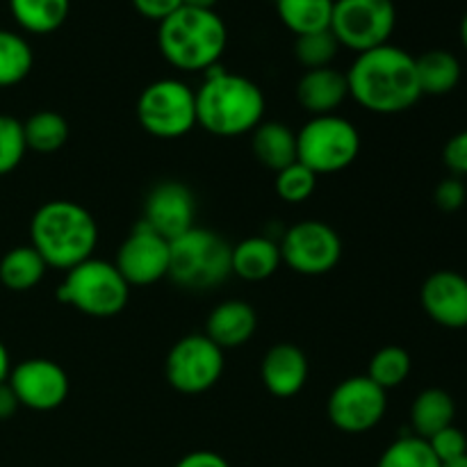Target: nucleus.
Returning <instances> with one entry per match:
<instances>
[{"instance_id": "9d476101", "label": "nucleus", "mask_w": 467, "mask_h": 467, "mask_svg": "<svg viewBox=\"0 0 467 467\" xmlns=\"http://www.w3.org/2000/svg\"><path fill=\"white\" fill-rule=\"evenodd\" d=\"M164 374L169 386L181 395H203L222 379L223 349L205 333H192L169 349Z\"/></svg>"}, {"instance_id": "ea45409f", "label": "nucleus", "mask_w": 467, "mask_h": 467, "mask_svg": "<svg viewBox=\"0 0 467 467\" xmlns=\"http://www.w3.org/2000/svg\"><path fill=\"white\" fill-rule=\"evenodd\" d=\"M9 372H12V360H9L7 347L0 340V383H5L9 379Z\"/></svg>"}, {"instance_id": "37998d69", "label": "nucleus", "mask_w": 467, "mask_h": 467, "mask_svg": "<svg viewBox=\"0 0 467 467\" xmlns=\"http://www.w3.org/2000/svg\"><path fill=\"white\" fill-rule=\"evenodd\" d=\"M442 467H467V454L461 456V459L451 461V463H445Z\"/></svg>"}, {"instance_id": "5701e85b", "label": "nucleus", "mask_w": 467, "mask_h": 467, "mask_svg": "<svg viewBox=\"0 0 467 467\" xmlns=\"http://www.w3.org/2000/svg\"><path fill=\"white\" fill-rule=\"evenodd\" d=\"M415 71L422 96H445L461 82V62L450 50H427L415 57Z\"/></svg>"}, {"instance_id": "c03bdc74", "label": "nucleus", "mask_w": 467, "mask_h": 467, "mask_svg": "<svg viewBox=\"0 0 467 467\" xmlns=\"http://www.w3.org/2000/svg\"><path fill=\"white\" fill-rule=\"evenodd\" d=\"M274 3H276V0H274Z\"/></svg>"}, {"instance_id": "72a5a7b5", "label": "nucleus", "mask_w": 467, "mask_h": 467, "mask_svg": "<svg viewBox=\"0 0 467 467\" xmlns=\"http://www.w3.org/2000/svg\"><path fill=\"white\" fill-rule=\"evenodd\" d=\"M427 442H429V447H431L433 454H436V459L441 461V465L451 463V461L461 459V456L467 454L465 433L461 431V429H456L454 424L447 429H442V431L433 433Z\"/></svg>"}, {"instance_id": "412c9836", "label": "nucleus", "mask_w": 467, "mask_h": 467, "mask_svg": "<svg viewBox=\"0 0 467 467\" xmlns=\"http://www.w3.org/2000/svg\"><path fill=\"white\" fill-rule=\"evenodd\" d=\"M251 150L265 169L278 173L296 162V132L283 121H263L251 132Z\"/></svg>"}, {"instance_id": "b1692460", "label": "nucleus", "mask_w": 467, "mask_h": 467, "mask_svg": "<svg viewBox=\"0 0 467 467\" xmlns=\"http://www.w3.org/2000/svg\"><path fill=\"white\" fill-rule=\"evenodd\" d=\"M9 12L30 35H50L67 23L71 0H9Z\"/></svg>"}, {"instance_id": "f257e3e1", "label": "nucleus", "mask_w": 467, "mask_h": 467, "mask_svg": "<svg viewBox=\"0 0 467 467\" xmlns=\"http://www.w3.org/2000/svg\"><path fill=\"white\" fill-rule=\"evenodd\" d=\"M347 85L351 99L374 114L406 112L422 99L415 57L392 44L356 55Z\"/></svg>"}, {"instance_id": "c9c22d12", "label": "nucleus", "mask_w": 467, "mask_h": 467, "mask_svg": "<svg viewBox=\"0 0 467 467\" xmlns=\"http://www.w3.org/2000/svg\"><path fill=\"white\" fill-rule=\"evenodd\" d=\"M442 158H445L450 171H454L456 176H467V130L459 132L447 141Z\"/></svg>"}, {"instance_id": "0eeeda50", "label": "nucleus", "mask_w": 467, "mask_h": 467, "mask_svg": "<svg viewBox=\"0 0 467 467\" xmlns=\"http://www.w3.org/2000/svg\"><path fill=\"white\" fill-rule=\"evenodd\" d=\"M360 153V132L340 114L313 117L296 132V162L313 173H337L351 167Z\"/></svg>"}, {"instance_id": "ddd939ff", "label": "nucleus", "mask_w": 467, "mask_h": 467, "mask_svg": "<svg viewBox=\"0 0 467 467\" xmlns=\"http://www.w3.org/2000/svg\"><path fill=\"white\" fill-rule=\"evenodd\" d=\"M169 260H171L169 240H164L140 219V223L119 246L114 267L130 287H146L169 276Z\"/></svg>"}, {"instance_id": "c756f323", "label": "nucleus", "mask_w": 467, "mask_h": 467, "mask_svg": "<svg viewBox=\"0 0 467 467\" xmlns=\"http://www.w3.org/2000/svg\"><path fill=\"white\" fill-rule=\"evenodd\" d=\"M377 467H442L441 461L431 451L429 442L424 438L401 436L392 445L386 447V451L379 459Z\"/></svg>"}, {"instance_id": "a211bd4d", "label": "nucleus", "mask_w": 467, "mask_h": 467, "mask_svg": "<svg viewBox=\"0 0 467 467\" xmlns=\"http://www.w3.org/2000/svg\"><path fill=\"white\" fill-rule=\"evenodd\" d=\"M347 99H349L347 73L333 67L310 68L296 82V100L313 117L336 114Z\"/></svg>"}, {"instance_id": "a19ab883", "label": "nucleus", "mask_w": 467, "mask_h": 467, "mask_svg": "<svg viewBox=\"0 0 467 467\" xmlns=\"http://www.w3.org/2000/svg\"><path fill=\"white\" fill-rule=\"evenodd\" d=\"M219 0H182L185 7H196V9H214Z\"/></svg>"}, {"instance_id": "4be33fe9", "label": "nucleus", "mask_w": 467, "mask_h": 467, "mask_svg": "<svg viewBox=\"0 0 467 467\" xmlns=\"http://www.w3.org/2000/svg\"><path fill=\"white\" fill-rule=\"evenodd\" d=\"M454 415L456 406L450 392L441 390V388H429V390L420 392L410 406V427H413L415 436L429 441L433 433L451 427Z\"/></svg>"}, {"instance_id": "79ce46f5", "label": "nucleus", "mask_w": 467, "mask_h": 467, "mask_svg": "<svg viewBox=\"0 0 467 467\" xmlns=\"http://www.w3.org/2000/svg\"><path fill=\"white\" fill-rule=\"evenodd\" d=\"M461 41H463V46L467 48V14L463 16V21H461Z\"/></svg>"}, {"instance_id": "473e14b6", "label": "nucleus", "mask_w": 467, "mask_h": 467, "mask_svg": "<svg viewBox=\"0 0 467 467\" xmlns=\"http://www.w3.org/2000/svg\"><path fill=\"white\" fill-rule=\"evenodd\" d=\"M27 153L26 135H23V121L0 114V176L12 173L23 162Z\"/></svg>"}, {"instance_id": "f3484780", "label": "nucleus", "mask_w": 467, "mask_h": 467, "mask_svg": "<svg viewBox=\"0 0 467 467\" xmlns=\"http://www.w3.org/2000/svg\"><path fill=\"white\" fill-rule=\"evenodd\" d=\"M308 356L290 342H278L265 354L263 365H260V379L263 386L272 392L274 397L290 400L299 395L308 383Z\"/></svg>"}, {"instance_id": "4c0bfd02", "label": "nucleus", "mask_w": 467, "mask_h": 467, "mask_svg": "<svg viewBox=\"0 0 467 467\" xmlns=\"http://www.w3.org/2000/svg\"><path fill=\"white\" fill-rule=\"evenodd\" d=\"M173 467H231V463L222 454H217V451L199 450L182 456Z\"/></svg>"}, {"instance_id": "6e6552de", "label": "nucleus", "mask_w": 467, "mask_h": 467, "mask_svg": "<svg viewBox=\"0 0 467 467\" xmlns=\"http://www.w3.org/2000/svg\"><path fill=\"white\" fill-rule=\"evenodd\" d=\"M137 121L158 140H178L196 128V91L176 78L144 87L137 99Z\"/></svg>"}, {"instance_id": "aec40b11", "label": "nucleus", "mask_w": 467, "mask_h": 467, "mask_svg": "<svg viewBox=\"0 0 467 467\" xmlns=\"http://www.w3.org/2000/svg\"><path fill=\"white\" fill-rule=\"evenodd\" d=\"M231 265L233 274H235L237 278H242V281H267V278L274 276V274L278 272V267L283 265L281 246H278V242L263 235L246 237V240L237 242V244L233 246Z\"/></svg>"}, {"instance_id": "1a4fd4ad", "label": "nucleus", "mask_w": 467, "mask_h": 467, "mask_svg": "<svg viewBox=\"0 0 467 467\" xmlns=\"http://www.w3.org/2000/svg\"><path fill=\"white\" fill-rule=\"evenodd\" d=\"M397 26V7L392 0H336L331 32L337 44L354 53L388 44Z\"/></svg>"}, {"instance_id": "393cba45", "label": "nucleus", "mask_w": 467, "mask_h": 467, "mask_svg": "<svg viewBox=\"0 0 467 467\" xmlns=\"http://www.w3.org/2000/svg\"><path fill=\"white\" fill-rule=\"evenodd\" d=\"M46 269L48 265L35 246H14L0 258V283L12 292H27L44 281Z\"/></svg>"}, {"instance_id": "4468645a", "label": "nucleus", "mask_w": 467, "mask_h": 467, "mask_svg": "<svg viewBox=\"0 0 467 467\" xmlns=\"http://www.w3.org/2000/svg\"><path fill=\"white\" fill-rule=\"evenodd\" d=\"M23 409L48 413L68 400L71 381L67 369L50 358H27L14 365L7 379Z\"/></svg>"}, {"instance_id": "20e7f679", "label": "nucleus", "mask_w": 467, "mask_h": 467, "mask_svg": "<svg viewBox=\"0 0 467 467\" xmlns=\"http://www.w3.org/2000/svg\"><path fill=\"white\" fill-rule=\"evenodd\" d=\"M226 44V23L214 9L182 5L178 12L158 23L160 53L178 71H210L219 64Z\"/></svg>"}, {"instance_id": "f03ea898", "label": "nucleus", "mask_w": 467, "mask_h": 467, "mask_svg": "<svg viewBox=\"0 0 467 467\" xmlns=\"http://www.w3.org/2000/svg\"><path fill=\"white\" fill-rule=\"evenodd\" d=\"M265 94L251 78L213 67L196 89V126L217 137H240L265 121Z\"/></svg>"}, {"instance_id": "e433bc0d", "label": "nucleus", "mask_w": 467, "mask_h": 467, "mask_svg": "<svg viewBox=\"0 0 467 467\" xmlns=\"http://www.w3.org/2000/svg\"><path fill=\"white\" fill-rule=\"evenodd\" d=\"M135 12L149 21L162 23L164 18L171 16L173 12L182 7V0H130Z\"/></svg>"}, {"instance_id": "7c9ffc66", "label": "nucleus", "mask_w": 467, "mask_h": 467, "mask_svg": "<svg viewBox=\"0 0 467 467\" xmlns=\"http://www.w3.org/2000/svg\"><path fill=\"white\" fill-rule=\"evenodd\" d=\"M340 44H337L336 35L331 30H319L310 32V35L296 36L295 44V55L296 62L310 71V68H324L331 67L333 59H336Z\"/></svg>"}, {"instance_id": "a878e982", "label": "nucleus", "mask_w": 467, "mask_h": 467, "mask_svg": "<svg viewBox=\"0 0 467 467\" xmlns=\"http://www.w3.org/2000/svg\"><path fill=\"white\" fill-rule=\"evenodd\" d=\"M336 0H276V12L283 26L296 36L331 30Z\"/></svg>"}, {"instance_id": "2eb2a0df", "label": "nucleus", "mask_w": 467, "mask_h": 467, "mask_svg": "<svg viewBox=\"0 0 467 467\" xmlns=\"http://www.w3.org/2000/svg\"><path fill=\"white\" fill-rule=\"evenodd\" d=\"M141 222L164 240H176L196 226V199L187 185L178 181L158 182L144 201Z\"/></svg>"}, {"instance_id": "9b49d317", "label": "nucleus", "mask_w": 467, "mask_h": 467, "mask_svg": "<svg viewBox=\"0 0 467 467\" xmlns=\"http://www.w3.org/2000/svg\"><path fill=\"white\" fill-rule=\"evenodd\" d=\"M278 246L283 263L301 276H324L342 258L340 235L317 219H306L287 228Z\"/></svg>"}, {"instance_id": "dca6fc26", "label": "nucleus", "mask_w": 467, "mask_h": 467, "mask_svg": "<svg viewBox=\"0 0 467 467\" xmlns=\"http://www.w3.org/2000/svg\"><path fill=\"white\" fill-rule=\"evenodd\" d=\"M422 308L445 328L467 327V278L459 272H433L422 285Z\"/></svg>"}, {"instance_id": "bb28decb", "label": "nucleus", "mask_w": 467, "mask_h": 467, "mask_svg": "<svg viewBox=\"0 0 467 467\" xmlns=\"http://www.w3.org/2000/svg\"><path fill=\"white\" fill-rule=\"evenodd\" d=\"M23 135H26L27 150L35 153H55L68 141V121L59 112L41 109L23 121Z\"/></svg>"}, {"instance_id": "cd10ccee", "label": "nucleus", "mask_w": 467, "mask_h": 467, "mask_svg": "<svg viewBox=\"0 0 467 467\" xmlns=\"http://www.w3.org/2000/svg\"><path fill=\"white\" fill-rule=\"evenodd\" d=\"M35 64V53L26 36L12 30H0V89L26 80Z\"/></svg>"}, {"instance_id": "423d86ee", "label": "nucleus", "mask_w": 467, "mask_h": 467, "mask_svg": "<svg viewBox=\"0 0 467 467\" xmlns=\"http://www.w3.org/2000/svg\"><path fill=\"white\" fill-rule=\"evenodd\" d=\"M57 299L73 306L87 317L105 319L126 308L130 299V285L119 274L114 263L89 258L68 269L62 285L57 287Z\"/></svg>"}, {"instance_id": "2f4dec72", "label": "nucleus", "mask_w": 467, "mask_h": 467, "mask_svg": "<svg viewBox=\"0 0 467 467\" xmlns=\"http://www.w3.org/2000/svg\"><path fill=\"white\" fill-rule=\"evenodd\" d=\"M317 190V173L310 171L301 162L290 164L276 173V194L285 203H304Z\"/></svg>"}, {"instance_id": "6ab92c4d", "label": "nucleus", "mask_w": 467, "mask_h": 467, "mask_svg": "<svg viewBox=\"0 0 467 467\" xmlns=\"http://www.w3.org/2000/svg\"><path fill=\"white\" fill-rule=\"evenodd\" d=\"M258 328V315L254 306L242 299L222 301L205 322V336L219 347V349H240L254 337Z\"/></svg>"}, {"instance_id": "f8f14e48", "label": "nucleus", "mask_w": 467, "mask_h": 467, "mask_svg": "<svg viewBox=\"0 0 467 467\" xmlns=\"http://www.w3.org/2000/svg\"><path fill=\"white\" fill-rule=\"evenodd\" d=\"M328 420L345 433L372 431L388 410V392L372 379L349 377L333 388L328 397Z\"/></svg>"}, {"instance_id": "58836bf2", "label": "nucleus", "mask_w": 467, "mask_h": 467, "mask_svg": "<svg viewBox=\"0 0 467 467\" xmlns=\"http://www.w3.org/2000/svg\"><path fill=\"white\" fill-rule=\"evenodd\" d=\"M18 409H21V404H18L16 395H14V390L9 388V383H0V422L14 418Z\"/></svg>"}, {"instance_id": "39448f33", "label": "nucleus", "mask_w": 467, "mask_h": 467, "mask_svg": "<svg viewBox=\"0 0 467 467\" xmlns=\"http://www.w3.org/2000/svg\"><path fill=\"white\" fill-rule=\"evenodd\" d=\"M169 246L171 260L167 278L185 290H213L233 276V246L210 228L194 226L169 242Z\"/></svg>"}, {"instance_id": "c85d7f7f", "label": "nucleus", "mask_w": 467, "mask_h": 467, "mask_svg": "<svg viewBox=\"0 0 467 467\" xmlns=\"http://www.w3.org/2000/svg\"><path fill=\"white\" fill-rule=\"evenodd\" d=\"M410 368V356L409 351L401 349V347L390 345V347H383L379 349L377 354L372 356L369 360V368H368V377L377 383L379 388L383 390H392V388H400L401 383L409 379Z\"/></svg>"}, {"instance_id": "7ed1b4c3", "label": "nucleus", "mask_w": 467, "mask_h": 467, "mask_svg": "<svg viewBox=\"0 0 467 467\" xmlns=\"http://www.w3.org/2000/svg\"><path fill=\"white\" fill-rule=\"evenodd\" d=\"M99 226L85 205L68 199L46 201L30 222V246L53 269H73L94 258Z\"/></svg>"}, {"instance_id": "f704fd0d", "label": "nucleus", "mask_w": 467, "mask_h": 467, "mask_svg": "<svg viewBox=\"0 0 467 467\" xmlns=\"http://www.w3.org/2000/svg\"><path fill=\"white\" fill-rule=\"evenodd\" d=\"M465 196L467 192L463 182H461V178H447V181H442L441 185L436 187L433 199H436V205L442 213H456V210L465 203Z\"/></svg>"}]
</instances>
